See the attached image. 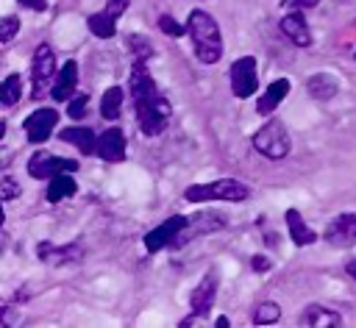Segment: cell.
Masks as SVG:
<instances>
[{"label": "cell", "mask_w": 356, "mask_h": 328, "mask_svg": "<svg viewBox=\"0 0 356 328\" xmlns=\"http://www.w3.org/2000/svg\"><path fill=\"white\" fill-rule=\"evenodd\" d=\"M189 36L195 42V56L200 64H217L222 56V36L217 28V19L206 11H192L189 14Z\"/></svg>", "instance_id": "6da1fadb"}, {"label": "cell", "mask_w": 356, "mask_h": 328, "mask_svg": "<svg viewBox=\"0 0 356 328\" xmlns=\"http://www.w3.org/2000/svg\"><path fill=\"white\" fill-rule=\"evenodd\" d=\"M134 106H136V120H139V128L147 133V136H156L164 131L167 120H170V103L167 97L153 86L147 89L145 95H134Z\"/></svg>", "instance_id": "7a4b0ae2"}, {"label": "cell", "mask_w": 356, "mask_h": 328, "mask_svg": "<svg viewBox=\"0 0 356 328\" xmlns=\"http://www.w3.org/2000/svg\"><path fill=\"white\" fill-rule=\"evenodd\" d=\"M250 195V189L234 178H220V181H211V183H195V186H186L184 197L189 203H206V200H228V203H239Z\"/></svg>", "instance_id": "3957f363"}, {"label": "cell", "mask_w": 356, "mask_h": 328, "mask_svg": "<svg viewBox=\"0 0 356 328\" xmlns=\"http://www.w3.org/2000/svg\"><path fill=\"white\" fill-rule=\"evenodd\" d=\"M253 147H256L261 156L273 158V161L284 158V156L289 153V147H292L284 122H281V120H270L267 125H261V128L253 133Z\"/></svg>", "instance_id": "277c9868"}, {"label": "cell", "mask_w": 356, "mask_h": 328, "mask_svg": "<svg viewBox=\"0 0 356 328\" xmlns=\"http://www.w3.org/2000/svg\"><path fill=\"white\" fill-rule=\"evenodd\" d=\"M56 75V56H53V47L47 44H39L36 53H33V64H31V78H33V89H31V97L33 100H42L47 83L53 81Z\"/></svg>", "instance_id": "5b68a950"}, {"label": "cell", "mask_w": 356, "mask_h": 328, "mask_svg": "<svg viewBox=\"0 0 356 328\" xmlns=\"http://www.w3.org/2000/svg\"><path fill=\"white\" fill-rule=\"evenodd\" d=\"M78 170V161L75 158H58L47 150H36L31 158H28V175L31 178H53L58 172H75Z\"/></svg>", "instance_id": "8992f818"}, {"label": "cell", "mask_w": 356, "mask_h": 328, "mask_svg": "<svg viewBox=\"0 0 356 328\" xmlns=\"http://www.w3.org/2000/svg\"><path fill=\"white\" fill-rule=\"evenodd\" d=\"M259 86V78H256V58L253 56H242L231 64V92L236 97H250Z\"/></svg>", "instance_id": "52a82bcc"}, {"label": "cell", "mask_w": 356, "mask_h": 328, "mask_svg": "<svg viewBox=\"0 0 356 328\" xmlns=\"http://www.w3.org/2000/svg\"><path fill=\"white\" fill-rule=\"evenodd\" d=\"M186 222H189V217H181V214L164 220L161 225H156L153 231H147V236H145V247H147L150 253H156V250L172 245V242L186 231Z\"/></svg>", "instance_id": "ba28073f"}, {"label": "cell", "mask_w": 356, "mask_h": 328, "mask_svg": "<svg viewBox=\"0 0 356 328\" xmlns=\"http://www.w3.org/2000/svg\"><path fill=\"white\" fill-rule=\"evenodd\" d=\"M56 122H58V111H56V108H36L33 114H28L25 122H22L28 142H33V145L44 142V139L53 133Z\"/></svg>", "instance_id": "9c48e42d"}, {"label": "cell", "mask_w": 356, "mask_h": 328, "mask_svg": "<svg viewBox=\"0 0 356 328\" xmlns=\"http://www.w3.org/2000/svg\"><path fill=\"white\" fill-rule=\"evenodd\" d=\"M325 242L337 247H350L356 245V214H339L325 225Z\"/></svg>", "instance_id": "30bf717a"}, {"label": "cell", "mask_w": 356, "mask_h": 328, "mask_svg": "<svg viewBox=\"0 0 356 328\" xmlns=\"http://www.w3.org/2000/svg\"><path fill=\"white\" fill-rule=\"evenodd\" d=\"M281 31H284V36H286L292 44H298V47H309V44H312V28H309V22H306V17H303L300 11L284 14Z\"/></svg>", "instance_id": "8fae6325"}, {"label": "cell", "mask_w": 356, "mask_h": 328, "mask_svg": "<svg viewBox=\"0 0 356 328\" xmlns=\"http://www.w3.org/2000/svg\"><path fill=\"white\" fill-rule=\"evenodd\" d=\"M36 256L44 261V264H50V267H61V264H70V261H81V247L78 245H70V247H58V245H53V242H39V247H36Z\"/></svg>", "instance_id": "7c38bea8"}, {"label": "cell", "mask_w": 356, "mask_h": 328, "mask_svg": "<svg viewBox=\"0 0 356 328\" xmlns=\"http://www.w3.org/2000/svg\"><path fill=\"white\" fill-rule=\"evenodd\" d=\"M97 156L103 161H122L125 158V136L120 128H108L97 136Z\"/></svg>", "instance_id": "4fadbf2b"}, {"label": "cell", "mask_w": 356, "mask_h": 328, "mask_svg": "<svg viewBox=\"0 0 356 328\" xmlns=\"http://www.w3.org/2000/svg\"><path fill=\"white\" fill-rule=\"evenodd\" d=\"M214 297H217V278H214V272H209V275L195 286V292H192V297H189L192 311H195V314H206V311L214 306Z\"/></svg>", "instance_id": "5bb4252c"}, {"label": "cell", "mask_w": 356, "mask_h": 328, "mask_svg": "<svg viewBox=\"0 0 356 328\" xmlns=\"http://www.w3.org/2000/svg\"><path fill=\"white\" fill-rule=\"evenodd\" d=\"M75 86H78V64H75V61H67V64L61 67V72H58V78H56L50 95H53V100L64 103V100H70V97L75 95Z\"/></svg>", "instance_id": "9a60e30c"}, {"label": "cell", "mask_w": 356, "mask_h": 328, "mask_svg": "<svg viewBox=\"0 0 356 328\" xmlns=\"http://www.w3.org/2000/svg\"><path fill=\"white\" fill-rule=\"evenodd\" d=\"M61 142L67 145H75L81 153H97V136L92 128H83V125H75V128H67L58 133Z\"/></svg>", "instance_id": "2e32d148"}, {"label": "cell", "mask_w": 356, "mask_h": 328, "mask_svg": "<svg viewBox=\"0 0 356 328\" xmlns=\"http://www.w3.org/2000/svg\"><path fill=\"white\" fill-rule=\"evenodd\" d=\"M284 220H286V228H289V239H292L298 247H306V245H312V242L317 239V233L303 222V217H300L298 208H289V211L284 214Z\"/></svg>", "instance_id": "e0dca14e"}, {"label": "cell", "mask_w": 356, "mask_h": 328, "mask_svg": "<svg viewBox=\"0 0 356 328\" xmlns=\"http://www.w3.org/2000/svg\"><path fill=\"white\" fill-rule=\"evenodd\" d=\"M286 92H289V81H286V78H278V81H273V83L267 86V92L259 97V103H256V111L267 117L270 111H275V108H278V103L286 97Z\"/></svg>", "instance_id": "ac0fdd59"}, {"label": "cell", "mask_w": 356, "mask_h": 328, "mask_svg": "<svg viewBox=\"0 0 356 328\" xmlns=\"http://www.w3.org/2000/svg\"><path fill=\"white\" fill-rule=\"evenodd\" d=\"M339 314L334 309H325V306H306L303 317H300V325H312V328H331V325H339Z\"/></svg>", "instance_id": "d6986e66"}, {"label": "cell", "mask_w": 356, "mask_h": 328, "mask_svg": "<svg viewBox=\"0 0 356 328\" xmlns=\"http://www.w3.org/2000/svg\"><path fill=\"white\" fill-rule=\"evenodd\" d=\"M306 89H309V95L314 100H331L337 95V89H339V81L334 75H328V72H317V75H312L306 81Z\"/></svg>", "instance_id": "ffe728a7"}, {"label": "cell", "mask_w": 356, "mask_h": 328, "mask_svg": "<svg viewBox=\"0 0 356 328\" xmlns=\"http://www.w3.org/2000/svg\"><path fill=\"white\" fill-rule=\"evenodd\" d=\"M75 189H78L75 178L67 175V172H58V175H53L50 183H47V200H50V203H61L64 197H72Z\"/></svg>", "instance_id": "44dd1931"}, {"label": "cell", "mask_w": 356, "mask_h": 328, "mask_svg": "<svg viewBox=\"0 0 356 328\" xmlns=\"http://www.w3.org/2000/svg\"><path fill=\"white\" fill-rule=\"evenodd\" d=\"M86 25H89V31H92L97 39H111V36L117 33L114 17H111L108 11H97V14H92V17L86 19Z\"/></svg>", "instance_id": "7402d4cb"}, {"label": "cell", "mask_w": 356, "mask_h": 328, "mask_svg": "<svg viewBox=\"0 0 356 328\" xmlns=\"http://www.w3.org/2000/svg\"><path fill=\"white\" fill-rule=\"evenodd\" d=\"M120 106H122V89L120 86H111L103 100H100V114L103 120H117L120 117Z\"/></svg>", "instance_id": "603a6c76"}, {"label": "cell", "mask_w": 356, "mask_h": 328, "mask_svg": "<svg viewBox=\"0 0 356 328\" xmlns=\"http://www.w3.org/2000/svg\"><path fill=\"white\" fill-rule=\"evenodd\" d=\"M278 320H281V309H278V303H273V300L259 303V306L253 309V322H256V325H273V322H278Z\"/></svg>", "instance_id": "cb8c5ba5"}, {"label": "cell", "mask_w": 356, "mask_h": 328, "mask_svg": "<svg viewBox=\"0 0 356 328\" xmlns=\"http://www.w3.org/2000/svg\"><path fill=\"white\" fill-rule=\"evenodd\" d=\"M19 95H22V81H19V75H8V78L3 81V86H0V100H3V106H14V103L19 100Z\"/></svg>", "instance_id": "d4e9b609"}, {"label": "cell", "mask_w": 356, "mask_h": 328, "mask_svg": "<svg viewBox=\"0 0 356 328\" xmlns=\"http://www.w3.org/2000/svg\"><path fill=\"white\" fill-rule=\"evenodd\" d=\"M125 42H128V50L134 53V58H142V61H147V58L153 56V44H150L145 36H139V33H131Z\"/></svg>", "instance_id": "484cf974"}, {"label": "cell", "mask_w": 356, "mask_h": 328, "mask_svg": "<svg viewBox=\"0 0 356 328\" xmlns=\"http://www.w3.org/2000/svg\"><path fill=\"white\" fill-rule=\"evenodd\" d=\"M86 106H89V97H86V95H78V97H72V100L67 103V114H70L72 120H83V117H86Z\"/></svg>", "instance_id": "4316f807"}, {"label": "cell", "mask_w": 356, "mask_h": 328, "mask_svg": "<svg viewBox=\"0 0 356 328\" xmlns=\"http://www.w3.org/2000/svg\"><path fill=\"white\" fill-rule=\"evenodd\" d=\"M159 28H161L167 36H181L184 31H189V28H184L178 19H172L170 14H161V17H159Z\"/></svg>", "instance_id": "83f0119b"}, {"label": "cell", "mask_w": 356, "mask_h": 328, "mask_svg": "<svg viewBox=\"0 0 356 328\" xmlns=\"http://www.w3.org/2000/svg\"><path fill=\"white\" fill-rule=\"evenodd\" d=\"M17 31H19V19L17 17H3V22H0V42L8 44Z\"/></svg>", "instance_id": "f1b7e54d"}, {"label": "cell", "mask_w": 356, "mask_h": 328, "mask_svg": "<svg viewBox=\"0 0 356 328\" xmlns=\"http://www.w3.org/2000/svg\"><path fill=\"white\" fill-rule=\"evenodd\" d=\"M19 195H22V186L14 181V175H3V192H0V197L3 200H14Z\"/></svg>", "instance_id": "f546056e"}, {"label": "cell", "mask_w": 356, "mask_h": 328, "mask_svg": "<svg viewBox=\"0 0 356 328\" xmlns=\"http://www.w3.org/2000/svg\"><path fill=\"white\" fill-rule=\"evenodd\" d=\"M125 8H128V0H108V3H106V11H108L114 19H117Z\"/></svg>", "instance_id": "4dcf8cb0"}, {"label": "cell", "mask_w": 356, "mask_h": 328, "mask_svg": "<svg viewBox=\"0 0 356 328\" xmlns=\"http://www.w3.org/2000/svg\"><path fill=\"white\" fill-rule=\"evenodd\" d=\"M250 267H253L256 272H267L273 264H270V259H267V256H253V259H250Z\"/></svg>", "instance_id": "1f68e13d"}, {"label": "cell", "mask_w": 356, "mask_h": 328, "mask_svg": "<svg viewBox=\"0 0 356 328\" xmlns=\"http://www.w3.org/2000/svg\"><path fill=\"white\" fill-rule=\"evenodd\" d=\"M19 6H25V8H33V11H44L47 8V3L44 0H17Z\"/></svg>", "instance_id": "d6a6232c"}, {"label": "cell", "mask_w": 356, "mask_h": 328, "mask_svg": "<svg viewBox=\"0 0 356 328\" xmlns=\"http://www.w3.org/2000/svg\"><path fill=\"white\" fill-rule=\"evenodd\" d=\"M320 0H286L284 6H298V8H312V6H317Z\"/></svg>", "instance_id": "836d02e7"}, {"label": "cell", "mask_w": 356, "mask_h": 328, "mask_svg": "<svg viewBox=\"0 0 356 328\" xmlns=\"http://www.w3.org/2000/svg\"><path fill=\"white\" fill-rule=\"evenodd\" d=\"M203 322V314H197V317H186L181 325H200Z\"/></svg>", "instance_id": "e575fe53"}, {"label": "cell", "mask_w": 356, "mask_h": 328, "mask_svg": "<svg viewBox=\"0 0 356 328\" xmlns=\"http://www.w3.org/2000/svg\"><path fill=\"white\" fill-rule=\"evenodd\" d=\"M345 267H348V275H353V278H356V259H350Z\"/></svg>", "instance_id": "d590c367"}, {"label": "cell", "mask_w": 356, "mask_h": 328, "mask_svg": "<svg viewBox=\"0 0 356 328\" xmlns=\"http://www.w3.org/2000/svg\"><path fill=\"white\" fill-rule=\"evenodd\" d=\"M228 325H231L228 317H220V320H217V328H228Z\"/></svg>", "instance_id": "8d00e7d4"}]
</instances>
